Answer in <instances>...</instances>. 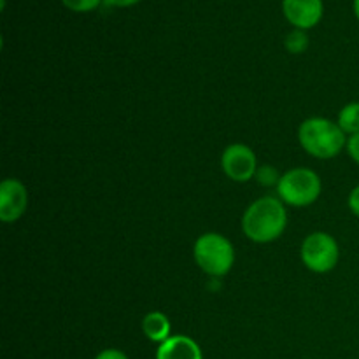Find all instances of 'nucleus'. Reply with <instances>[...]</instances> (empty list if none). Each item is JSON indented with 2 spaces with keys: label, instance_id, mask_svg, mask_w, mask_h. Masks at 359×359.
I'll list each match as a JSON object with an SVG mask.
<instances>
[{
  "label": "nucleus",
  "instance_id": "nucleus-1",
  "mask_svg": "<svg viewBox=\"0 0 359 359\" xmlns=\"http://www.w3.org/2000/svg\"><path fill=\"white\" fill-rule=\"evenodd\" d=\"M286 209L283 200L276 196H263L252 202L242 217V230L245 237L258 244L277 241L286 230Z\"/></svg>",
  "mask_w": 359,
  "mask_h": 359
},
{
  "label": "nucleus",
  "instance_id": "nucleus-2",
  "mask_svg": "<svg viewBox=\"0 0 359 359\" xmlns=\"http://www.w3.org/2000/svg\"><path fill=\"white\" fill-rule=\"evenodd\" d=\"M298 139L302 147L319 160L335 158L347 146V137L339 123L326 118L305 119L298 130Z\"/></svg>",
  "mask_w": 359,
  "mask_h": 359
},
{
  "label": "nucleus",
  "instance_id": "nucleus-3",
  "mask_svg": "<svg viewBox=\"0 0 359 359\" xmlns=\"http://www.w3.org/2000/svg\"><path fill=\"white\" fill-rule=\"evenodd\" d=\"M195 262L207 276L223 277L235 263V251L231 242L219 233H203L193 249Z\"/></svg>",
  "mask_w": 359,
  "mask_h": 359
},
{
  "label": "nucleus",
  "instance_id": "nucleus-4",
  "mask_svg": "<svg viewBox=\"0 0 359 359\" xmlns=\"http://www.w3.org/2000/svg\"><path fill=\"white\" fill-rule=\"evenodd\" d=\"M277 195L291 207H307L321 195V179L309 168H293L280 175Z\"/></svg>",
  "mask_w": 359,
  "mask_h": 359
},
{
  "label": "nucleus",
  "instance_id": "nucleus-5",
  "mask_svg": "<svg viewBox=\"0 0 359 359\" xmlns=\"http://www.w3.org/2000/svg\"><path fill=\"white\" fill-rule=\"evenodd\" d=\"M340 249L335 238L325 231L311 233L302 244V262L316 273H326L339 263Z\"/></svg>",
  "mask_w": 359,
  "mask_h": 359
},
{
  "label": "nucleus",
  "instance_id": "nucleus-6",
  "mask_svg": "<svg viewBox=\"0 0 359 359\" xmlns=\"http://www.w3.org/2000/svg\"><path fill=\"white\" fill-rule=\"evenodd\" d=\"M223 172L235 182H248L258 172V161L251 147L244 144H231L221 156Z\"/></svg>",
  "mask_w": 359,
  "mask_h": 359
},
{
  "label": "nucleus",
  "instance_id": "nucleus-7",
  "mask_svg": "<svg viewBox=\"0 0 359 359\" xmlns=\"http://www.w3.org/2000/svg\"><path fill=\"white\" fill-rule=\"evenodd\" d=\"M28 207V191L18 179H6L0 184V219L14 223L25 214Z\"/></svg>",
  "mask_w": 359,
  "mask_h": 359
},
{
  "label": "nucleus",
  "instance_id": "nucleus-8",
  "mask_svg": "<svg viewBox=\"0 0 359 359\" xmlns=\"http://www.w3.org/2000/svg\"><path fill=\"white\" fill-rule=\"evenodd\" d=\"M287 21L300 30L316 27L323 16V0H283Z\"/></svg>",
  "mask_w": 359,
  "mask_h": 359
},
{
  "label": "nucleus",
  "instance_id": "nucleus-9",
  "mask_svg": "<svg viewBox=\"0 0 359 359\" xmlns=\"http://www.w3.org/2000/svg\"><path fill=\"white\" fill-rule=\"evenodd\" d=\"M156 359H203V354L195 340L186 335H175L160 344Z\"/></svg>",
  "mask_w": 359,
  "mask_h": 359
},
{
  "label": "nucleus",
  "instance_id": "nucleus-10",
  "mask_svg": "<svg viewBox=\"0 0 359 359\" xmlns=\"http://www.w3.org/2000/svg\"><path fill=\"white\" fill-rule=\"evenodd\" d=\"M170 321L161 312H149L146 318L142 319V332L151 342L163 344L165 340L170 339Z\"/></svg>",
  "mask_w": 359,
  "mask_h": 359
},
{
  "label": "nucleus",
  "instance_id": "nucleus-11",
  "mask_svg": "<svg viewBox=\"0 0 359 359\" xmlns=\"http://www.w3.org/2000/svg\"><path fill=\"white\" fill-rule=\"evenodd\" d=\"M339 126L346 135H356L359 133V102L347 104L339 114Z\"/></svg>",
  "mask_w": 359,
  "mask_h": 359
},
{
  "label": "nucleus",
  "instance_id": "nucleus-12",
  "mask_svg": "<svg viewBox=\"0 0 359 359\" xmlns=\"http://www.w3.org/2000/svg\"><path fill=\"white\" fill-rule=\"evenodd\" d=\"M284 44H286L287 51L298 55V53H304L305 49H307L309 37L304 30H300V28H294L293 32H290V34L286 35V41H284Z\"/></svg>",
  "mask_w": 359,
  "mask_h": 359
},
{
  "label": "nucleus",
  "instance_id": "nucleus-13",
  "mask_svg": "<svg viewBox=\"0 0 359 359\" xmlns=\"http://www.w3.org/2000/svg\"><path fill=\"white\" fill-rule=\"evenodd\" d=\"M255 177L258 179V182L262 186H277L280 181L279 172H277L273 167H270V165H263V167H259Z\"/></svg>",
  "mask_w": 359,
  "mask_h": 359
},
{
  "label": "nucleus",
  "instance_id": "nucleus-14",
  "mask_svg": "<svg viewBox=\"0 0 359 359\" xmlns=\"http://www.w3.org/2000/svg\"><path fill=\"white\" fill-rule=\"evenodd\" d=\"M62 2L76 13H86V11H93L100 4V0H62Z\"/></svg>",
  "mask_w": 359,
  "mask_h": 359
},
{
  "label": "nucleus",
  "instance_id": "nucleus-15",
  "mask_svg": "<svg viewBox=\"0 0 359 359\" xmlns=\"http://www.w3.org/2000/svg\"><path fill=\"white\" fill-rule=\"evenodd\" d=\"M346 149L347 153H349V156L359 165V133H356V135H351L349 139H347Z\"/></svg>",
  "mask_w": 359,
  "mask_h": 359
},
{
  "label": "nucleus",
  "instance_id": "nucleus-16",
  "mask_svg": "<svg viewBox=\"0 0 359 359\" xmlns=\"http://www.w3.org/2000/svg\"><path fill=\"white\" fill-rule=\"evenodd\" d=\"M95 359H128V356L119 349H105L98 353Z\"/></svg>",
  "mask_w": 359,
  "mask_h": 359
},
{
  "label": "nucleus",
  "instance_id": "nucleus-17",
  "mask_svg": "<svg viewBox=\"0 0 359 359\" xmlns=\"http://www.w3.org/2000/svg\"><path fill=\"white\" fill-rule=\"evenodd\" d=\"M349 209L354 216L359 217V184L351 191L349 195Z\"/></svg>",
  "mask_w": 359,
  "mask_h": 359
},
{
  "label": "nucleus",
  "instance_id": "nucleus-18",
  "mask_svg": "<svg viewBox=\"0 0 359 359\" xmlns=\"http://www.w3.org/2000/svg\"><path fill=\"white\" fill-rule=\"evenodd\" d=\"M105 2H107L109 6L128 7V6H133V4H137V2H139V0H105Z\"/></svg>",
  "mask_w": 359,
  "mask_h": 359
},
{
  "label": "nucleus",
  "instance_id": "nucleus-19",
  "mask_svg": "<svg viewBox=\"0 0 359 359\" xmlns=\"http://www.w3.org/2000/svg\"><path fill=\"white\" fill-rule=\"evenodd\" d=\"M354 13H356V16L359 20V0H354Z\"/></svg>",
  "mask_w": 359,
  "mask_h": 359
}]
</instances>
